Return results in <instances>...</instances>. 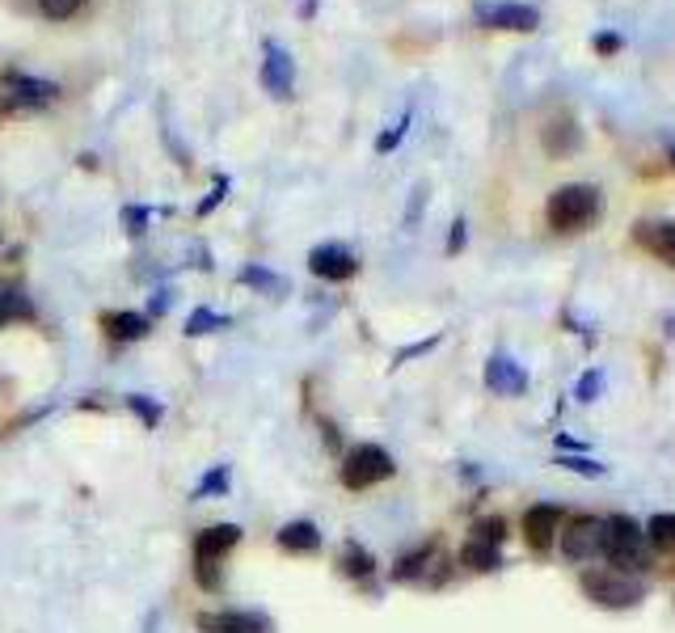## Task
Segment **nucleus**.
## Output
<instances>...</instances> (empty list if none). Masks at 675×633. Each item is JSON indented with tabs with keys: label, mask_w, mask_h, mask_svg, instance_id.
Returning a JSON list of instances; mask_svg holds the SVG:
<instances>
[{
	"label": "nucleus",
	"mask_w": 675,
	"mask_h": 633,
	"mask_svg": "<svg viewBox=\"0 0 675 633\" xmlns=\"http://www.w3.org/2000/svg\"><path fill=\"white\" fill-rule=\"evenodd\" d=\"M600 208H604V199H600V190L587 187V182H570V187H557L553 194H548V229L557 232H578L587 229L591 220L600 215Z\"/></svg>",
	"instance_id": "f257e3e1"
},
{
	"label": "nucleus",
	"mask_w": 675,
	"mask_h": 633,
	"mask_svg": "<svg viewBox=\"0 0 675 633\" xmlns=\"http://www.w3.org/2000/svg\"><path fill=\"white\" fill-rule=\"evenodd\" d=\"M236 545H241V528L236 524H211L194 536L190 557H194V579H199V587L220 591V566H224V557H229Z\"/></svg>",
	"instance_id": "f03ea898"
},
{
	"label": "nucleus",
	"mask_w": 675,
	"mask_h": 633,
	"mask_svg": "<svg viewBox=\"0 0 675 633\" xmlns=\"http://www.w3.org/2000/svg\"><path fill=\"white\" fill-rule=\"evenodd\" d=\"M60 98V84L42 81V77H26V72H9L0 77V110L4 114H34Z\"/></svg>",
	"instance_id": "7ed1b4c3"
},
{
	"label": "nucleus",
	"mask_w": 675,
	"mask_h": 633,
	"mask_svg": "<svg viewBox=\"0 0 675 633\" xmlns=\"http://www.w3.org/2000/svg\"><path fill=\"white\" fill-rule=\"evenodd\" d=\"M393 473H397V464L376 443H359L342 456V485L346 490H372V485L389 482Z\"/></svg>",
	"instance_id": "20e7f679"
},
{
	"label": "nucleus",
	"mask_w": 675,
	"mask_h": 633,
	"mask_svg": "<svg viewBox=\"0 0 675 633\" xmlns=\"http://www.w3.org/2000/svg\"><path fill=\"white\" fill-rule=\"evenodd\" d=\"M583 595L591 604H600V609H633L646 591H642L637 579L621 574V570H587L583 574Z\"/></svg>",
	"instance_id": "39448f33"
},
{
	"label": "nucleus",
	"mask_w": 675,
	"mask_h": 633,
	"mask_svg": "<svg viewBox=\"0 0 675 633\" xmlns=\"http://www.w3.org/2000/svg\"><path fill=\"white\" fill-rule=\"evenodd\" d=\"M604 557H608L612 566H625V570L646 566V532L633 524L629 515L604 520Z\"/></svg>",
	"instance_id": "423d86ee"
},
{
	"label": "nucleus",
	"mask_w": 675,
	"mask_h": 633,
	"mask_svg": "<svg viewBox=\"0 0 675 633\" xmlns=\"http://www.w3.org/2000/svg\"><path fill=\"white\" fill-rule=\"evenodd\" d=\"M262 89L271 93V98H292L295 93V60L292 51L283 47V42L266 39V47H262Z\"/></svg>",
	"instance_id": "0eeeda50"
},
{
	"label": "nucleus",
	"mask_w": 675,
	"mask_h": 633,
	"mask_svg": "<svg viewBox=\"0 0 675 633\" xmlns=\"http://www.w3.org/2000/svg\"><path fill=\"white\" fill-rule=\"evenodd\" d=\"M562 557H570V562L604 557V520H595V515L570 520V528L562 532Z\"/></svg>",
	"instance_id": "6e6552de"
},
{
	"label": "nucleus",
	"mask_w": 675,
	"mask_h": 633,
	"mask_svg": "<svg viewBox=\"0 0 675 633\" xmlns=\"http://www.w3.org/2000/svg\"><path fill=\"white\" fill-rule=\"evenodd\" d=\"M477 21L485 30H536L541 26V13L532 4H515V0H494V4H477Z\"/></svg>",
	"instance_id": "1a4fd4ad"
},
{
	"label": "nucleus",
	"mask_w": 675,
	"mask_h": 633,
	"mask_svg": "<svg viewBox=\"0 0 675 633\" xmlns=\"http://www.w3.org/2000/svg\"><path fill=\"white\" fill-rule=\"evenodd\" d=\"M309 271H313L316 279H325V283H346V279H355L359 258L346 250V245L330 241V245H316V250L309 253Z\"/></svg>",
	"instance_id": "9d476101"
},
{
	"label": "nucleus",
	"mask_w": 675,
	"mask_h": 633,
	"mask_svg": "<svg viewBox=\"0 0 675 633\" xmlns=\"http://www.w3.org/2000/svg\"><path fill=\"white\" fill-rule=\"evenodd\" d=\"M633 237H637V245L646 253H654L658 262L675 267V220H642Z\"/></svg>",
	"instance_id": "9b49d317"
},
{
	"label": "nucleus",
	"mask_w": 675,
	"mask_h": 633,
	"mask_svg": "<svg viewBox=\"0 0 675 633\" xmlns=\"http://www.w3.org/2000/svg\"><path fill=\"white\" fill-rule=\"evenodd\" d=\"M557 532H562V511H557V506H553V503L527 506V515H524L527 545H532V549H548Z\"/></svg>",
	"instance_id": "f8f14e48"
},
{
	"label": "nucleus",
	"mask_w": 675,
	"mask_h": 633,
	"mask_svg": "<svg viewBox=\"0 0 675 633\" xmlns=\"http://www.w3.org/2000/svg\"><path fill=\"white\" fill-rule=\"evenodd\" d=\"M199 633H266V621L253 612H199Z\"/></svg>",
	"instance_id": "ddd939ff"
},
{
	"label": "nucleus",
	"mask_w": 675,
	"mask_h": 633,
	"mask_svg": "<svg viewBox=\"0 0 675 633\" xmlns=\"http://www.w3.org/2000/svg\"><path fill=\"white\" fill-rule=\"evenodd\" d=\"M485 384H490L494 393H511V398H515V393L527 389V372L511 355H494L485 363Z\"/></svg>",
	"instance_id": "4468645a"
},
{
	"label": "nucleus",
	"mask_w": 675,
	"mask_h": 633,
	"mask_svg": "<svg viewBox=\"0 0 675 633\" xmlns=\"http://www.w3.org/2000/svg\"><path fill=\"white\" fill-rule=\"evenodd\" d=\"M279 549L283 553H295V557H304V553H316L321 549V532H316L313 520H292V524L279 528Z\"/></svg>",
	"instance_id": "2eb2a0df"
},
{
	"label": "nucleus",
	"mask_w": 675,
	"mask_h": 633,
	"mask_svg": "<svg viewBox=\"0 0 675 633\" xmlns=\"http://www.w3.org/2000/svg\"><path fill=\"white\" fill-rule=\"evenodd\" d=\"M102 330L110 342H140V338H148V316L131 313V309H119V313L102 316Z\"/></svg>",
	"instance_id": "dca6fc26"
},
{
	"label": "nucleus",
	"mask_w": 675,
	"mask_h": 633,
	"mask_svg": "<svg viewBox=\"0 0 675 633\" xmlns=\"http://www.w3.org/2000/svg\"><path fill=\"white\" fill-rule=\"evenodd\" d=\"M13 321H34V304H30V295L18 292V288H4V292H0V330H9Z\"/></svg>",
	"instance_id": "f3484780"
},
{
	"label": "nucleus",
	"mask_w": 675,
	"mask_h": 633,
	"mask_svg": "<svg viewBox=\"0 0 675 633\" xmlns=\"http://www.w3.org/2000/svg\"><path fill=\"white\" fill-rule=\"evenodd\" d=\"M338 566H342V574H346V579H367V574L376 570V557H372L363 545H355V541H346L342 557H338Z\"/></svg>",
	"instance_id": "a211bd4d"
},
{
	"label": "nucleus",
	"mask_w": 675,
	"mask_h": 633,
	"mask_svg": "<svg viewBox=\"0 0 675 633\" xmlns=\"http://www.w3.org/2000/svg\"><path fill=\"white\" fill-rule=\"evenodd\" d=\"M461 562L464 566H473V570H494L503 557H498V545L494 541H482V536H473L469 545L461 549Z\"/></svg>",
	"instance_id": "6ab92c4d"
},
{
	"label": "nucleus",
	"mask_w": 675,
	"mask_h": 633,
	"mask_svg": "<svg viewBox=\"0 0 675 633\" xmlns=\"http://www.w3.org/2000/svg\"><path fill=\"white\" fill-rule=\"evenodd\" d=\"M646 541L658 553H675V515H654L651 524H646Z\"/></svg>",
	"instance_id": "aec40b11"
},
{
	"label": "nucleus",
	"mask_w": 675,
	"mask_h": 633,
	"mask_svg": "<svg viewBox=\"0 0 675 633\" xmlns=\"http://www.w3.org/2000/svg\"><path fill=\"white\" fill-rule=\"evenodd\" d=\"M241 283H250V288H258V292H271V295L288 292V283H283L279 274L266 271V267H245V271H241Z\"/></svg>",
	"instance_id": "412c9836"
},
{
	"label": "nucleus",
	"mask_w": 675,
	"mask_h": 633,
	"mask_svg": "<svg viewBox=\"0 0 675 633\" xmlns=\"http://www.w3.org/2000/svg\"><path fill=\"white\" fill-rule=\"evenodd\" d=\"M220 325H229V316L211 313V309H194V313L187 316V334L190 338H203V334H211V330H220Z\"/></svg>",
	"instance_id": "4be33fe9"
},
{
	"label": "nucleus",
	"mask_w": 675,
	"mask_h": 633,
	"mask_svg": "<svg viewBox=\"0 0 675 633\" xmlns=\"http://www.w3.org/2000/svg\"><path fill=\"white\" fill-rule=\"evenodd\" d=\"M39 9H42V18L68 21V18H77V13H81L84 0H39Z\"/></svg>",
	"instance_id": "5701e85b"
},
{
	"label": "nucleus",
	"mask_w": 675,
	"mask_h": 633,
	"mask_svg": "<svg viewBox=\"0 0 675 633\" xmlns=\"http://www.w3.org/2000/svg\"><path fill=\"white\" fill-rule=\"evenodd\" d=\"M224 490H229V464H215V473H208L194 490V503L208 499V494H224Z\"/></svg>",
	"instance_id": "b1692460"
},
{
	"label": "nucleus",
	"mask_w": 675,
	"mask_h": 633,
	"mask_svg": "<svg viewBox=\"0 0 675 633\" xmlns=\"http://www.w3.org/2000/svg\"><path fill=\"white\" fill-rule=\"evenodd\" d=\"M127 405H131V410L144 419V426H157V422H161V405H157V401L140 398V393H131V398H127Z\"/></svg>",
	"instance_id": "393cba45"
},
{
	"label": "nucleus",
	"mask_w": 675,
	"mask_h": 633,
	"mask_svg": "<svg viewBox=\"0 0 675 633\" xmlns=\"http://www.w3.org/2000/svg\"><path fill=\"white\" fill-rule=\"evenodd\" d=\"M405 127H410V110L401 114L393 131H384V135H380V140H376V152H389V148H397V144H401V135H405Z\"/></svg>",
	"instance_id": "a878e982"
},
{
	"label": "nucleus",
	"mask_w": 675,
	"mask_h": 633,
	"mask_svg": "<svg viewBox=\"0 0 675 633\" xmlns=\"http://www.w3.org/2000/svg\"><path fill=\"white\" fill-rule=\"evenodd\" d=\"M503 532H506V524L498 520V515H494V520H477V528H473V536H482V541H494V545L503 541Z\"/></svg>",
	"instance_id": "bb28decb"
},
{
	"label": "nucleus",
	"mask_w": 675,
	"mask_h": 633,
	"mask_svg": "<svg viewBox=\"0 0 675 633\" xmlns=\"http://www.w3.org/2000/svg\"><path fill=\"white\" fill-rule=\"evenodd\" d=\"M123 224H127V232H131V237H140V232H144V224H148V211L127 208L123 211Z\"/></svg>",
	"instance_id": "cd10ccee"
},
{
	"label": "nucleus",
	"mask_w": 675,
	"mask_h": 633,
	"mask_svg": "<svg viewBox=\"0 0 675 633\" xmlns=\"http://www.w3.org/2000/svg\"><path fill=\"white\" fill-rule=\"evenodd\" d=\"M600 384H604V376H595V372H587V376H583V384H578V401H595V393H600Z\"/></svg>",
	"instance_id": "c85d7f7f"
},
{
	"label": "nucleus",
	"mask_w": 675,
	"mask_h": 633,
	"mask_svg": "<svg viewBox=\"0 0 675 633\" xmlns=\"http://www.w3.org/2000/svg\"><path fill=\"white\" fill-rule=\"evenodd\" d=\"M224 190H229V182H224V178H220V182H215V194H211V199H203V203H199V215H208L211 208H220V199H224Z\"/></svg>",
	"instance_id": "c756f323"
},
{
	"label": "nucleus",
	"mask_w": 675,
	"mask_h": 633,
	"mask_svg": "<svg viewBox=\"0 0 675 633\" xmlns=\"http://www.w3.org/2000/svg\"><path fill=\"white\" fill-rule=\"evenodd\" d=\"M566 469H578V473H604L600 464H591V461H562Z\"/></svg>",
	"instance_id": "7c9ffc66"
},
{
	"label": "nucleus",
	"mask_w": 675,
	"mask_h": 633,
	"mask_svg": "<svg viewBox=\"0 0 675 633\" xmlns=\"http://www.w3.org/2000/svg\"><path fill=\"white\" fill-rule=\"evenodd\" d=\"M456 245H464V220L452 224V241H447V250H456Z\"/></svg>",
	"instance_id": "2f4dec72"
},
{
	"label": "nucleus",
	"mask_w": 675,
	"mask_h": 633,
	"mask_svg": "<svg viewBox=\"0 0 675 633\" xmlns=\"http://www.w3.org/2000/svg\"><path fill=\"white\" fill-rule=\"evenodd\" d=\"M667 161L675 165V140H667Z\"/></svg>",
	"instance_id": "473e14b6"
}]
</instances>
